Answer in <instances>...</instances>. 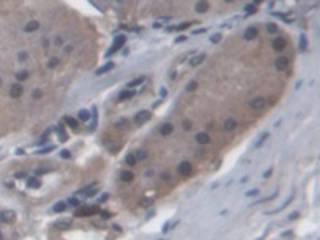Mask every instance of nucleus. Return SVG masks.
Masks as SVG:
<instances>
[{
    "label": "nucleus",
    "instance_id": "nucleus-57",
    "mask_svg": "<svg viewBox=\"0 0 320 240\" xmlns=\"http://www.w3.org/2000/svg\"><path fill=\"white\" fill-rule=\"evenodd\" d=\"M0 238H2V234H0Z\"/></svg>",
    "mask_w": 320,
    "mask_h": 240
},
{
    "label": "nucleus",
    "instance_id": "nucleus-13",
    "mask_svg": "<svg viewBox=\"0 0 320 240\" xmlns=\"http://www.w3.org/2000/svg\"><path fill=\"white\" fill-rule=\"evenodd\" d=\"M38 27H40L38 21H29V23L24 26V31L26 32H34V31H38Z\"/></svg>",
    "mask_w": 320,
    "mask_h": 240
},
{
    "label": "nucleus",
    "instance_id": "nucleus-56",
    "mask_svg": "<svg viewBox=\"0 0 320 240\" xmlns=\"http://www.w3.org/2000/svg\"><path fill=\"white\" fill-rule=\"evenodd\" d=\"M0 87H2V79H0Z\"/></svg>",
    "mask_w": 320,
    "mask_h": 240
},
{
    "label": "nucleus",
    "instance_id": "nucleus-43",
    "mask_svg": "<svg viewBox=\"0 0 320 240\" xmlns=\"http://www.w3.org/2000/svg\"><path fill=\"white\" fill-rule=\"evenodd\" d=\"M219 40H221V35H219V34H215V35H211V42H213V43H218Z\"/></svg>",
    "mask_w": 320,
    "mask_h": 240
},
{
    "label": "nucleus",
    "instance_id": "nucleus-49",
    "mask_svg": "<svg viewBox=\"0 0 320 240\" xmlns=\"http://www.w3.org/2000/svg\"><path fill=\"white\" fill-rule=\"evenodd\" d=\"M56 45H63V38L61 37H56Z\"/></svg>",
    "mask_w": 320,
    "mask_h": 240
},
{
    "label": "nucleus",
    "instance_id": "nucleus-41",
    "mask_svg": "<svg viewBox=\"0 0 320 240\" xmlns=\"http://www.w3.org/2000/svg\"><path fill=\"white\" fill-rule=\"evenodd\" d=\"M189 26H190V23H183V24H179L176 29H178V31H184V29H187Z\"/></svg>",
    "mask_w": 320,
    "mask_h": 240
},
{
    "label": "nucleus",
    "instance_id": "nucleus-28",
    "mask_svg": "<svg viewBox=\"0 0 320 240\" xmlns=\"http://www.w3.org/2000/svg\"><path fill=\"white\" fill-rule=\"evenodd\" d=\"M78 119L83 120V122L90 120V112H88V110H85V109H82L80 112H78Z\"/></svg>",
    "mask_w": 320,
    "mask_h": 240
},
{
    "label": "nucleus",
    "instance_id": "nucleus-21",
    "mask_svg": "<svg viewBox=\"0 0 320 240\" xmlns=\"http://www.w3.org/2000/svg\"><path fill=\"white\" fill-rule=\"evenodd\" d=\"M133 173L131 171H122L120 173V179L123 181V182H130V181H133Z\"/></svg>",
    "mask_w": 320,
    "mask_h": 240
},
{
    "label": "nucleus",
    "instance_id": "nucleus-33",
    "mask_svg": "<svg viewBox=\"0 0 320 240\" xmlns=\"http://www.w3.org/2000/svg\"><path fill=\"white\" fill-rule=\"evenodd\" d=\"M183 128H184L186 131L192 130V122H190V120H184V122H183Z\"/></svg>",
    "mask_w": 320,
    "mask_h": 240
},
{
    "label": "nucleus",
    "instance_id": "nucleus-50",
    "mask_svg": "<svg viewBox=\"0 0 320 240\" xmlns=\"http://www.w3.org/2000/svg\"><path fill=\"white\" fill-rule=\"evenodd\" d=\"M184 40H186V37H184V35H179V38H176V43H179V42H184Z\"/></svg>",
    "mask_w": 320,
    "mask_h": 240
},
{
    "label": "nucleus",
    "instance_id": "nucleus-46",
    "mask_svg": "<svg viewBox=\"0 0 320 240\" xmlns=\"http://www.w3.org/2000/svg\"><path fill=\"white\" fill-rule=\"evenodd\" d=\"M99 215H101V218H103V219H107V218L111 216L107 211H99Z\"/></svg>",
    "mask_w": 320,
    "mask_h": 240
},
{
    "label": "nucleus",
    "instance_id": "nucleus-38",
    "mask_svg": "<svg viewBox=\"0 0 320 240\" xmlns=\"http://www.w3.org/2000/svg\"><path fill=\"white\" fill-rule=\"evenodd\" d=\"M27 56H29V54H27L26 51H21V53L18 54V59H19L21 63H22V61H26V59H27Z\"/></svg>",
    "mask_w": 320,
    "mask_h": 240
},
{
    "label": "nucleus",
    "instance_id": "nucleus-42",
    "mask_svg": "<svg viewBox=\"0 0 320 240\" xmlns=\"http://www.w3.org/2000/svg\"><path fill=\"white\" fill-rule=\"evenodd\" d=\"M51 168H38L37 170V175H45V173H50Z\"/></svg>",
    "mask_w": 320,
    "mask_h": 240
},
{
    "label": "nucleus",
    "instance_id": "nucleus-53",
    "mask_svg": "<svg viewBox=\"0 0 320 240\" xmlns=\"http://www.w3.org/2000/svg\"><path fill=\"white\" fill-rule=\"evenodd\" d=\"M271 173H272V171H271V170H267V171H266V173H264V178H269V176H271Z\"/></svg>",
    "mask_w": 320,
    "mask_h": 240
},
{
    "label": "nucleus",
    "instance_id": "nucleus-52",
    "mask_svg": "<svg viewBox=\"0 0 320 240\" xmlns=\"http://www.w3.org/2000/svg\"><path fill=\"white\" fill-rule=\"evenodd\" d=\"M202 32H205V29H197V31H194V34H202Z\"/></svg>",
    "mask_w": 320,
    "mask_h": 240
},
{
    "label": "nucleus",
    "instance_id": "nucleus-18",
    "mask_svg": "<svg viewBox=\"0 0 320 240\" xmlns=\"http://www.w3.org/2000/svg\"><path fill=\"white\" fill-rule=\"evenodd\" d=\"M171 131H173V125L171 123H163L160 127V133L163 136H168V135H171Z\"/></svg>",
    "mask_w": 320,
    "mask_h": 240
},
{
    "label": "nucleus",
    "instance_id": "nucleus-51",
    "mask_svg": "<svg viewBox=\"0 0 320 240\" xmlns=\"http://www.w3.org/2000/svg\"><path fill=\"white\" fill-rule=\"evenodd\" d=\"M295 218H298V213H291L288 219H295Z\"/></svg>",
    "mask_w": 320,
    "mask_h": 240
},
{
    "label": "nucleus",
    "instance_id": "nucleus-5",
    "mask_svg": "<svg viewBox=\"0 0 320 240\" xmlns=\"http://www.w3.org/2000/svg\"><path fill=\"white\" fill-rule=\"evenodd\" d=\"M149 119H150V112H149V110H141V112L136 114V117H134V123H136V125H143Z\"/></svg>",
    "mask_w": 320,
    "mask_h": 240
},
{
    "label": "nucleus",
    "instance_id": "nucleus-40",
    "mask_svg": "<svg viewBox=\"0 0 320 240\" xmlns=\"http://www.w3.org/2000/svg\"><path fill=\"white\" fill-rule=\"evenodd\" d=\"M59 155H61V157H63V159H69V157H71V152H69V150H66V149H64V150H61V154H59Z\"/></svg>",
    "mask_w": 320,
    "mask_h": 240
},
{
    "label": "nucleus",
    "instance_id": "nucleus-25",
    "mask_svg": "<svg viewBox=\"0 0 320 240\" xmlns=\"http://www.w3.org/2000/svg\"><path fill=\"white\" fill-rule=\"evenodd\" d=\"M69 226H71V221H58V222H54V227L61 229V231H64V229H67Z\"/></svg>",
    "mask_w": 320,
    "mask_h": 240
},
{
    "label": "nucleus",
    "instance_id": "nucleus-31",
    "mask_svg": "<svg viewBox=\"0 0 320 240\" xmlns=\"http://www.w3.org/2000/svg\"><path fill=\"white\" fill-rule=\"evenodd\" d=\"M299 48H301V51H306V35L299 37Z\"/></svg>",
    "mask_w": 320,
    "mask_h": 240
},
{
    "label": "nucleus",
    "instance_id": "nucleus-4",
    "mask_svg": "<svg viewBox=\"0 0 320 240\" xmlns=\"http://www.w3.org/2000/svg\"><path fill=\"white\" fill-rule=\"evenodd\" d=\"M250 107L253 110H261L266 107V99L264 98H253L250 101Z\"/></svg>",
    "mask_w": 320,
    "mask_h": 240
},
{
    "label": "nucleus",
    "instance_id": "nucleus-10",
    "mask_svg": "<svg viewBox=\"0 0 320 240\" xmlns=\"http://www.w3.org/2000/svg\"><path fill=\"white\" fill-rule=\"evenodd\" d=\"M22 90H24V88H22L21 85H13L10 88V96L11 98H19L22 94Z\"/></svg>",
    "mask_w": 320,
    "mask_h": 240
},
{
    "label": "nucleus",
    "instance_id": "nucleus-55",
    "mask_svg": "<svg viewBox=\"0 0 320 240\" xmlns=\"http://www.w3.org/2000/svg\"><path fill=\"white\" fill-rule=\"evenodd\" d=\"M224 2H227V3H229V2H234V0H224Z\"/></svg>",
    "mask_w": 320,
    "mask_h": 240
},
{
    "label": "nucleus",
    "instance_id": "nucleus-34",
    "mask_svg": "<svg viewBox=\"0 0 320 240\" xmlns=\"http://www.w3.org/2000/svg\"><path fill=\"white\" fill-rule=\"evenodd\" d=\"M267 31L271 32V34H275L277 32V26L274 24V23H271V24H267Z\"/></svg>",
    "mask_w": 320,
    "mask_h": 240
},
{
    "label": "nucleus",
    "instance_id": "nucleus-36",
    "mask_svg": "<svg viewBox=\"0 0 320 240\" xmlns=\"http://www.w3.org/2000/svg\"><path fill=\"white\" fill-rule=\"evenodd\" d=\"M267 136H269V133H264V135H262V136H261V139H259V141H258V143H256V147H259V146H262V143H264V141H266V138H267Z\"/></svg>",
    "mask_w": 320,
    "mask_h": 240
},
{
    "label": "nucleus",
    "instance_id": "nucleus-24",
    "mask_svg": "<svg viewBox=\"0 0 320 240\" xmlns=\"http://www.w3.org/2000/svg\"><path fill=\"white\" fill-rule=\"evenodd\" d=\"M125 162H127L128 166H134L138 160H136V157H134V154H128L127 157H125Z\"/></svg>",
    "mask_w": 320,
    "mask_h": 240
},
{
    "label": "nucleus",
    "instance_id": "nucleus-22",
    "mask_svg": "<svg viewBox=\"0 0 320 240\" xmlns=\"http://www.w3.org/2000/svg\"><path fill=\"white\" fill-rule=\"evenodd\" d=\"M64 122L72 128V130H77V128H78V122H77V119H74V117H66Z\"/></svg>",
    "mask_w": 320,
    "mask_h": 240
},
{
    "label": "nucleus",
    "instance_id": "nucleus-12",
    "mask_svg": "<svg viewBox=\"0 0 320 240\" xmlns=\"http://www.w3.org/2000/svg\"><path fill=\"white\" fill-rule=\"evenodd\" d=\"M275 67H277L279 71H283V69H287V67H288V59L285 58V56H282V58H277V61H275Z\"/></svg>",
    "mask_w": 320,
    "mask_h": 240
},
{
    "label": "nucleus",
    "instance_id": "nucleus-39",
    "mask_svg": "<svg viewBox=\"0 0 320 240\" xmlns=\"http://www.w3.org/2000/svg\"><path fill=\"white\" fill-rule=\"evenodd\" d=\"M51 150H54V146H48L42 150H38V154H47V152H51Z\"/></svg>",
    "mask_w": 320,
    "mask_h": 240
},
{
    "label": "nucleus",
    "instance_id": "nucleus-6",
    "mask_svg": "<svg viewBox=\"0 0 320 240\" xmlns=\"http://www.w3.org/2000/svg\"><path fill=\"white\" fill-rule=\"evenodd\" d=\"M15 218H16V213L13 210H3L2 213H0V219L3 222H13Z\"/></svg>",
    "mask_w": 320,
    "mask_h": 240
},
{
    "label": "nucleus",
    "instance_id": "nucleus-15",
    "mask_svg": "<svg viewBox=\"0 0 320 240\" xmlns=\"http://www.w3.org/2000/svg\"><path fill=\"white\" fill-rule=\"evenodd\" d=\"M203 61H205V54H203V53H200V54H197V56L190 58L189 64H190V66H199L200 63H203Z\"/></svg>",
    "mask_w": 320,
    "mask_h": 240
},
{
    "label": "nucleus",
    "instance_id": "nucleus-1",
    "mask_svg": "<svg viewBox=\"0 0 320 240\" xmlns=\"http://www.w3.org/2000/svg\"><path fill=\"white\" fill-rule=\"evenodd\" d=\"M125 42H127V37L125 35H117L115 37V42H114V45H112L109 48V51H107V56H111V54H114L117 50H120L123 45H125Z\"/></svg>",
    "mask_w": 320,
    "mask_h": 240
},
{
    "label": "nucleus",
    "instance_id": "nucleus-14",
    "mask_svg": "<svg viewBox=\"0 0 320 240\" xmlns=\"http://www.w3.org/2000/svg\"><path fill=\"white\" fill-rule=\"evenodd\" d=\"M237 128V122H235V119H227L226 122H224V130H227V131H232Z\"/></svg>",
    "mask_w": 320,
    "mask_h": 240
},
{
    "label": "nucleus",
    "instance_id": "nucleus-29",
    "mask_svg": "<svg viewBox=\"0 0 320 240\" xmlns=\"http://www.w3.org/2000/svg\"><path fill=\"white\" fill-rule=\"evenodd\" d=\"M58 64H59V59H58V58H50V59H48V64H47V66H48L50 69H51V67H56V66H58Z\"/></svg>",
    "mask_w": 320,
    "mask_h": 240
},
{
    "label": "nucleus",
    "instance_id": "nucleus-27",
    "mask_svg": "<svg viewBox=\"0 0 320 240\" xmlns=\"http://www.w3.org/2000/svg\"><path fill=\"white\" fill-rule=\"evenodd\" d=\"M56 133H58V136H59V141H63V143H64L66 139H67V133H66V131H63V128H61V127L56 128Z\"/></svg>",
    "mask_w": 320,
    "mask_h": 240
},
{
    "label": "nucleus",
    "instance_id": "nucleus-17",
    "mask_svg": "<svg viewBox=\"0 0 320 240\" xmlns=\"http://www.w3.org/2000/svg\"><path fill=\"white\" fill-rule=\"evenodd\" d=\"M133 94H134V91H131L130 88H128V90H123V91L119 94V99H120V101H125V99H131Z\"/></svg>",
    "mask_w": 320,
    "mask_h": 240
},
{
    "label": "nucleus",
    "instance_id": "nucleus-9",
    "mask_svg": "<svg viewBox=\"0 0 320 240\" xmlns=\"http://www.w3.org/2000/svg\"><path fill=\"white\" fill-rule=\"evenodd\" d=\"M208 2H206V0H199L197 3H195V12L197 13H200V15H203L206 10H208Z\"/></svg>",
    "mask_w": 320,
    "mask_h": 240
},
{
    "label": "nucleus",
    "instance_id": "nucleus-2",
    "mask_svg": "<svg viewBox=\"0 0 320 240\" xmlns=\"http://www.w3.org/2000/svg\"><path fill=\"white\" fill-rule=\"evenodd\" d=\"M96 213H99L98 206H83V208L75 211V216H93Z\"/></svg>",
    "mask_w": 320,
    "mask_h": 240
},
{
    "label": "nucleus",
    "instance_id": "nucleus-54",
    "mask_svg": "<svg viewBox=\"0 0 320 240\" xmlns=\"http://www.w3.org/2000/svg\"><path fill=\"white\" fill-rule=\"evenodd\" d=\"M22 176H26V173H16V178H22Z\"/></svg>",
    "mask_w": 320,
    "mask_h": 240
},
{
    "label": "nucleus",
    "instance_id": "nucleus-23",
    "mask_svg": "<svg viewBox=\"0 0 320 240\" xmlns=\"http://www.w3.org/2000/svg\"><path fill=\"white\" fill-rule=\"evenodd\" d=\"M66 208H67V203L66 202H58V203L53 206V211H54V213H63Z\"/></svg>",
    "mask_w": 320,
    "mask_h": 240
},
{
    "label": "nucleus",
    "instance_id": "nucleus-37",
    "mask_svg": "<svg viewBox=\"0 0 320 240\" xmlns=\"http://www.w3.org/2000/svg\"><path fill=\"white\" fill-rule=\"evenodd\" d=\"M245 12H248V13H256V7H255V5H246V7H245Z\"/></svg>",
    "mask_w": 320,
    "mask_h": 240
},
{
    "label": "nucleus",
    "instance_id": "nucleus-30",
    "mask_svg": "<svg viewBox=\"0 0 320 240\" xmlns=\"http://www.w3.org/2000/svg\"><path fill=\"white\" fill-rule=\"evenodd\" d=\"M134 157H136V160H144L146 157H147V154H146L144 150H138V152L134 154Z\"/></svg>",
    "mask_w": 320,
    "mask_h": 240
},
{
    "label": "nucleus",
    "instance_id": "nucleus-47",
    "mask_svg": "<svg viewBox=\"0 0 320 240\" xmlns=\"http://www.w3.org/2000/svg\"><path fill=\"white\" fill-rule=\"evenodd\" d=\"M246 195H248V197H253V195H258V189H253V191H248V192H246Z\"/></svg>",
    "mask_w": 320,
    "mask_h": 240
},
{
    "label": "nucleus",
    "instance_id": "nucleus-48",
    "mask_svg": "<svg viewBox=\"0 0 320 240\" xmlns=\"http://www.w3.org/2000/svg\"><path fill=\"white\" fill-rule=\"evenodd\" d=\"M162 179L168 181V179H170V175H168V173H163V175H162Z\"/></svg>",
    "mask_w": 320,
    "mask_h": 240
},
{
    "label": "nucleus",
    "instance_id": "nucleus-8",
    "mask_svg": "<svg viewBox=\"0 0 320 240\" xmlns=\"http://www.w3.org/2000/svg\"><path fill=\"white\" fill-rule=\"evenodd\" d=\"M256 35H258V27H255V26H250L248 29L245 31L243 38H245V40H253V38H256Z\"/></svg>",
    "mask_w": 320,
    "mask_h": 240
},
{
    "label": "nucleus",
    "instance_id": "nucleus-11",
    "mask_svg": "<svg viewBox=\"0 0 320 240\" xmlns=\"http://www.w3.org/2000/svg\"><path fill=\"white\" fill-rule=\"evenodd\" d=\"M195 141H197L199 144H208V143H210V136H208V133H205V131L199 133V135L195 136Z\"/></svg>",
    "mask_w": 320,
    "mask_h": 240
},
{
    "label": "nucleus",
    "instance_id": "nucleus-35",
    "mask_svg": "<svg viewBox=\"0 0 320 240\" xmlns=\"http://www.w3.org/2000/svg\"><path fill=\"white\" fill-rule=\"evenodd\" d=\"M195 88H197V82H189V85H187L186 90H187V91H194Z\"/></svg>",
    "mask_w": 320,
    "mask_h": 240
},
{
    "label": "nucleus",
    "instance_id": "nucleus-45",
    "mask_svg": "<svg viewBox=\"0 0 320 240\" xmlns=\"http://www.w3.org/2000/svg\"><path fill=\"white\" fill-rule=\"evenodd\" d=\"M42 94H43V93H42L40 90H35V91H34V93H32V96H34V98H35V99H37V98H40V96H42Z\"/></svg>",
    "mask_w": 320,
    "mask_h": 240
},
{
    "label": "nucleus",
    "instance_id": "nucleus-26",
    "mask_svg": "<svg viewBox=\"0 0 320 240\" xmlns=\"http://www.w3.org/2000/svg\"><path fill=\"white\" fill-rule=\"evenodd\" d=\"M16 79H18L19 82L27 80V79H29V72H27V71H21V72H18V74H16Z\"/></svg>",
    "mask_w": 320,
    "mask_h": 240
},
{
    "label": "nucleus",
    "instance_id": "nucleus-44",
    "mask_svg": "<svg viewBox=\"0 0 320 240\" xmlns=\"http://www.w3.org/2000/svg\"><path fill=\"white\" fill-rule=\"evenodd\" d=\"M69 203L74 205V206H78V205H80V202H78L77 199H69Z\"/></svg>",
    "mask_w": 320,
    "mask_h": 240
},
{
    "label": "nucleus",
    "instance_id": "nucleus-20",
    "mask_svg": "<svg viewBox=\"0 0 320 240\" xmlns=\"http://www.w3.org/2000/svg\"><path fill=\"white\" fill-rule=\"evenodd\" d=\"M114 63H107L106 66H103V67H99L98 71H96V75H101V74H106V72H109V71H112L114 69Z\"/></svg>",
    "mask_w": 320,
    "mask_h": 240
},
{
    "label": "nucleus",
    "instance_id": "nucleus-3",
    "mask_svg": "<svg viewBox=\"0 0 320 240\" xmlns=\"http://www.w3.org/2000/svg\"><path fill=\"white\" fill-rule=\"evenodd\" d=\"M178 173L181 176H190L192 175V165H190V162H181L178 166Z\"/></svg>",
    "mask_w": 320,
    "mask_h": 240
},
{
    "label": "nucleus",
    "instance_id": "nucleus-32",
    "mask_svg": "<svg viewBox=\"0 0 320 240\" xmlns=\"http://www.w3.org/2000/svg\"><path fill=\"white\" fill-rule=\"evenodd\" d=\"M115 127H117V128L128 127V120H127V119H122V120H119V122H115Z\"/></svg>",
    "mask_w": 320,
    "mask_h": 240
},
{
    "label": "nucleus",
    "instance_id": "nucleus-7",
    "mask_svg": "<svg viewBox=\"0 0 320 240\" xmlns=\"http://www.w3.org/2000/svg\"><path fill=\"white\" fill-rule=\"evenodd\" d=\"M287 47V42H285V38L282 37H277L272 40V48L275 50V51H283V48Z\"/></svg>",
    "mask_w": 320,
    "mask_h": 240
},
{
    "label": "nucleus",
    "instance_id": "nucleus-19",
    "mask_svg": "<svg viewBox=\"0 0 320 240\" xmlns=\"http://www.w3.org/2000/svg\"><path fill=\"white\" fill-rule=\"evenodd\" d=\"M42 186L40 179H37V178H29L27 179V187H32V189H38Z\"/></svg>",
    "mask_w": 320,
    "mask_h": 240
},
{
    "label": "nucleus",
    "instance_id": "nucleus-16",
    "mask_svg": "<svg viewBox=\"0 0 320 240\" xmlns=\"http://www.w3.org/2000/svg\"><path fill=\"white\" fill-rule=\"evenodd\" d=\"M144 80H146V77H136V79H134V80L128 82L127 88H134V87H139V85H143V83H144Z\"/></svg>",
    "mask_w": 320,
    "mask_h": 240
}]
</instances>
